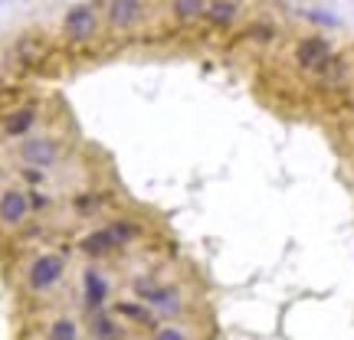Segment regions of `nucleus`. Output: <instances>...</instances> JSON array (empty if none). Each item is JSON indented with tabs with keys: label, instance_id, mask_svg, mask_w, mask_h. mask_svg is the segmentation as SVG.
Listing matches in <instances>:
<instances>
[{
	"label": "nucleus",
	"instance_id": "1",
	"mask_svg": "<svg viewBox=\"0 0 354 340\" xmlns=\"http://www.w3.org/2000/svg\"><path fill=\"white\" fill-rule=\"evenodd\" d=\"M141 232H145V223L135 219V216H125V213L105 216L102 223L88 226L79 236L76 249L86 262H105V259H115V255H122L125 249H131L141 239Z\"/></svg>",
	"mask_w": 354,
	"mask_h": 340
},
{
	"label": "nucleus",
	"instance_id": "2",
	"mask_svg": "<svg viewBox=\"0 0 354 340\" xmlns=\"http://www.w3.org/2000/svg\"><path fill=\"white\" fill-rule=\"evenodd\" d=\"M128 291L141 298V301L151 308L161 321H184L190 311V294L180 281H161L154 272L135 275L128 281Z\"/></svg>",
	"mask_w": 354,
	"mask_h": 340
},
{
	"label": "nucleus",
	"instance_id": "3",
	"mask_svg": "<svg viewBox=\"0 0 354 340\" xmlns=\"http://www.w3.org/2000/svg\"><path fill=\"white\" fill-rule=\"evenodd\" d=\"M66 275H69V255L66 252H56V249L37 252L24 268V291L33 298H50L66 281Z\"/></svg>",
	"mask_w": 354,
	"mask_h": 340
},
{
	"label": "nucleus",
	"instance_id": "4",
	"mask_svg": "<svg viewBox=\"0 0 354 340\" xmlns=\"http://www.w3.org/2000/svg\"><path fill=\"white\" fill-rule=\"evenodd\" d=\"M102 30H105L102 26V7L88 3V0H79L73 7H66L63 23H59L63 43L69 50H88V46H95Z\"/></svg>",
	"mask_w": 354,
	"mask_h": 340
},
{
	"label": "nucleus",
	"instance_id": "5",
	"mask_svg": "<svg viewBox=\"0 0 354 340\" xmlns=\"http://www.w3.org/2000/svg\"><path fill=\"white\" fill-rule=\"evenodd\" d=\"M69 154V138L59 131H33L30 138H24L17 144V161L20 167H37L50 174L53 167H59Z\"/></svg>",
	"mask_w": 354,
	"mask_h": 340
},
{
	"label": "nucleus",
	"instance_id": "6",
	"mask_svg": "<svg viewBox=\"0 0 354 340\" xmlns=\"http://www.w3.org/2000/svg\"><path fill=\"white\" fill-rule=\"evenodd\" d=\"M148 23V0H105L102 3V26L112 37H131Z\"/></svg>",
	"mask_w": 354,
	"mask_h": 340
},
{
	"label": "nucleus",
	"instance_id": "7",
	"mask_svg": "<svg viewBox=\"0 0 354 340\" xmlns=\"http://www.w3.org/2000/svg\"><path fill=\"white\" fill-rule=\"evenodd\" d=\"M335 56H338V52L331 46V39L322 37V33H308V37H302L292 46V63H295V69L305 72V76H315V79L328 69Z\"/></svg>",
	"mask_w": 354,
	"mask_h": 340
},
{
	"label": "nucleus",
	"instance_id": "8",
	"mask_svg": "<svg viewBox=\"0 0 354 340\" xmlns=\"http://www.w3.org/2000/svg\"><path fill=\"white\" fill-rule=\"evenodd\" d=\"M79 288H82L86 311H102L115 298V278L102 262H86L79 272Z\"/></svg>",
	"mask_w": 354,
	"mask_h": 340
},
{
	"label": "nucleus",
	"instance_id": "9",
	"mask_svg": "<svg viewBox=\"0 0 354 340\" xmlns=\"http://www.w3.org/2000/svg\"><path fill=\"white\" fill-rule=\"evenodd\" d=\"M33 216V206H30V190L20 187V183H7L0 190V229L7 232H17V229L26 226V219Z\"/></svg>",
	"mask_w": 354,
	"mask_h": 340
},
{
	"label": "nucleus",
	"instance_id": "10",
	"mask_svg": "<svg viewBox=\"0 0 354 340\" xmlns=\"http://www.w3.org/2000/svg\"><path fill=\"white\" fill-rule=\"evenodd\" d=\"M109 308H112V314L118 317L128 330H138V334H148V330H154L161 324V317L154 314L141 298H135V294H131V298H112Z\"/></svg>",
	"mask_w": 354,
	"mask_h": 340
},
{
	"label": "nucleus",
	"instance_id": "11",
	"mask_svg": "<svg viewBox=\"0 0 354 340\" xmlns=\"http://www.w3.org/2000/svg\"><path fill=\"white\" fill-rule=\"evenodd\" d=\"M39 121H43L39 105L26 101V105H17V108H10V112L0 118V134H3L7 141H24L37 131Z\"/></svg>",
	"mask_w": 354,
	"mask_h": 340
},
{
	"label": "nucleus",
	"instance_id": "12",
	"mask_svg": "<svg viewBox=\"0 0 354 340\" xmlns=\"http://www.w3.org/2000/svg\"><path fill=\"white\" fill-rule=\"evenodd\" d=\"M243 23V3L240 0H207L201 17V26L210 33H230Z\"/></svg>",
	"mask_w": 354,
	"mask_h": 340
},
{
	"label": "nucleus",
	"instance_id": "13",
	"mask_svg": "<svg viewBox=\"0 0 354 340\" xmlns=\"http://www.w3.org/2000/svg\"><path fill=\"white\" fill-rule=\"evenodd\" d=\"M88 340H125L128 328L112 314V308L102 311H88Z\"/></svg>",
	"mask_w": 354,
	"mask_h": 340
},
{
	"label": "nucleus",
	"instance_id": "14",
	"mask_svg": "<svg viewBox=\"0 0 354 340\" xmlns=\"http://www.w3.org/2000/svg\"><path fill=\"white\" fill-rule=\"evenodd\" d=\"M203 7H207V0H167V3H165V17H167V23H171V26H177V30H187V26L201 23Z\"/></svg>",
	"mask_w": 354,
	"mask_h": 340
},
{
	"label": "nucleus",
	"instance_id": "15",
	"mask_svg": "<svg viewBox=\"0 0 354 340\" xmlns=\"http://www.w3.org/2000/svg\"><path fill=\"white\" fill-rule=\"evenodd\" d=\"M109 206H112V200H109V193H102V190H79L76 197H69V210H73L79 219H99Z\"/></svg>",
	"mask_w": 354,
	"mask_h": 340
},
{
	"label": "nucleus",
	"instance_id": "16",
	"mask_svg": "<svg viewBox=\"0 0 354 340\" xmlns=\"http://www.w3.org/2000/svg\"><path fill=\"white\" fill-rule=\"evenodd\" d=\"M82 334H86V328L79 324V317L56 314L50 324H46V337L43 340H82Z\"/></svg>",
	"mask_w": 354,
	"mask_h": 340
},
{
	"label": "nucleus",
	"instance_id": "17",
	"mask_svg": "<svg viewBox=\"0 0 354 340\" xmlns=\"http://www.w3.org/2000/svg\"><path fill=\"white\" fill-rule=\"evenodd\" d=\"M43 52H46V43L37 37H20L17 46H13V56H17L24 66H37L39 59H43Z\"/></svg>",
	"mask_w": 354,
	"mask_h": 340
},
{
	"label": "nucleus",
	"instance_id": "18",
	"mask_svg": "<svg viewBox=\"0 0 354 340\" xmlns=\"http://www.w3.org/2000/svg\"><path fill=\"white\" fill-rule=\"evenodd\" d=\"M145 340H194V334L184 321H161L154 330L145 334Z\"/></svg>",
	"mask_w": 354,
	"mask_h": 340
},
{
	"label": "nucleus",
	"instance_id": "19",
	"mask_svg": "<svg viewBox=\"0 0 354 340\" xmlns=\"http://www.w3.org/2000/svg\"><path fill=\"white\" fill-rule=\"evenodd\" d=\"M30 190V206H33V213H46L56 206V197L46 193V190H37V187H26Z\"/></svg>",
	"mask_w": 354,
	"mask_h": 340
},
{
	"label": "nucleus",
	"instance_id": "20",
	"mask_svg": "<svg viewBox=\"0 0 354 340\" xmlns=\"http://www.w3.org/2000/svg\"><path fill=\"white\" fill-rule=\"evenodd\" d=\"M243 39H250V43H272L276 39V26L269 23H253L246 33H243Z\"/></svg>",
	"mask_w": 354,
	"mask_h": 340
},
{
	"label": "nucleus",
	"instance_id": "21",
	"mask_svg": "<svg viewBox=\"0 0 354 340\" xmlns=\"http://www.w3.org/2000/svg\"><path fill=\"white\" fill-rule=\"evenodd\" d=\"M3 187H7V167L0 164V190H3Z\"/></svg>",
	"mask_w": 354,
	"mask_h": 340
}]
</instances>
